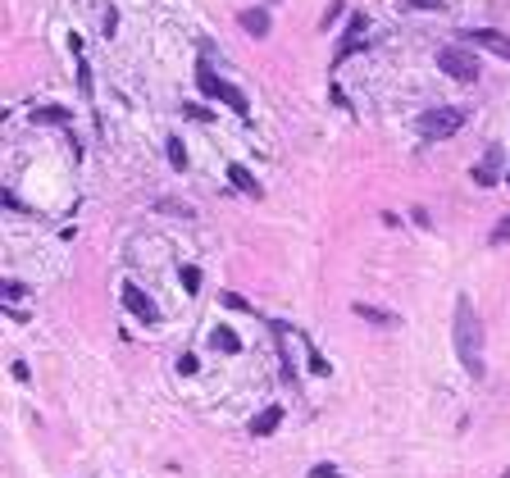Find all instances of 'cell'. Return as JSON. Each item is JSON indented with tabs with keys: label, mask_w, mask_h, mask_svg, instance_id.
<instances>
[{
	"label": "cell",
	"mask_w": 510,
	"mask_h": 478,
	"mask_svg": "<svg viewBox=\"0 0 510 478\" xmlns=\"http://www.w3.org/2000/svg\"><path fill=\"white\" fill-rule=\"evenodd\" d=\"M506 183H510V178H506Z\"/></svg>",
	"instance_id": "obj_28"
},
{
	"label": "cell",
	"mask_w": 510,
	"mask_h": 478,
	"mask_svg": "<svg viewBox=\"0 0 510 478\" xmlns=\"http://www.w3.org/2000/svg\"><path fill=\"white\" fill-rule=\"evenodd\" d=\"M465 128V109L460 105H442V109H424L419 114V132L428 142H442V137H456Z\"/></svg>",
	"instance_id": "obj_2"
},
{
	"label": "cell",
	"mask_w": 510,
	"mask_h": 478,
	"mask_svg": "<svg viewBox=\"0 0 510 478\" xmlns=\"http://www.w3.org/2000/svg\"><path fill=\"white\" fill-rule=\"evenodd\" d=\"M219 296H224V305H233V310H251V305H246V301H242V296H237V292H219Z\"/></svg>",
	"instance_id": "obj_24"
},
{
	"label": "cell",
	"mask_w": 510,
	"mask_h": 478,
	"mask_svg": "<svg viewBox=\"0 0 510 478\" xmlns=\"http://www.w3.org/2000/svg\"><path fill=\"white\" fill-rule=\"evenodd\" d=\"M365 28H370V19L365 14H351L347 23V33H342V42H337V55H333V64H342V59H351V55L365 46Z\"/></svg>",
	"instance_id": "obj_5"
},
{
	"label": "cell",
	"mask_w": 510,
	"mask_h": 478,
	"mask_svg": "<svg viewBox=\"0 0 510 478\" xmlns=\"http://www.w3.org/2000/svg\"><path fill=\"white\" fill-rule=\"evenodd\" d=\"M183 292L187 296L201 292V269H196V264H183Z\"/></svg>",
	"instance_id": "obj_16"
},
{
	"label": "cell",
	"mask_w": 510,
	"mask_h": 478,
	"mask_svg": "<svg viewBox=\"0 0 510 478\" xmlns=\"http://www.w3.org/2000/svg\"><path fill=\"white\" fill-rule=\"evenodd\" d=\"M469 46H483V50H492L497 59H510V37L506 33H492V28H478V33H465Z\"/></svg>",
	"instance_id": "obj_7"
},
{
	"label": "cell",
	"mask_w": 510,
	"mask_h": 478,
	"mask_svg": "<svg viewBox=\"0 0 510 478\" xmlns=\"http://www.w3.org/2000/svg\"><path fill=\"white\" fill-rule=\"evenodd\" d=\"M228 183L237 187L242 196H255V201H260V196H264V187L255 183V174H251L246 164H228Z\"/></svg>",
	"instance_id": "obj_9"
},
{
	"label": "cell",
	"mask_w": 510,
	"mask_h": 478,
	"mask_svg": "<svg viewBox=\"0 0 510 478\" xmlns=\"http://www.w3.org/2000/svg\"><path fill=\"white\" fill-rule=\"evenodd\" d=\"M282 424V405H264L255 419H251V437H273Z\"/></svg>",
	"instance_id": "obj_8"
},
{
	"label": "cell",
	"mask_w": 510,
	"mask_h": 478,
	"mask_svg": "<svg viewBox=\"0 0 510 478\" xmlns=\"http://www.w3.org/2000/svg\"><path fill=\"white\" fill-rule=\"evenodd\" d=\"M219 82H224V77H215L210 59H201V64H196V87L206 91V96H219Z\"/></svg>",
	"instance_id": "obj_15"
},
{
	"label": "cell",
	"mask_w": 510,
	"mask_h": 478,
	"mask_svg": "<svg viewBox=\"0 0 510 478\" xmlns=\"http://www.w3.org/2000/svg\"><path fill=\"white\" fill-rule=\"evenodd\" d=\"M215 100H224V105H228L233 114H242V119L251 114V100H246V91H242V87H233V82H219V96H215Z\"/></svg>",
	"instance_id": "obj_11"
},
{
	"label": "cell",
	"mask_w": 510,
	"mask_h": 478,
	"mask_svg": "<svg viewBox=\"0 0 510 478\" xmlns=\"http://www.w3.org/2000/svg\"><path fill=\"white\" fill-rule=\"evenodd\" d=\"M242 28L251 37H269V14L264 10H242Z\"/></svg>",
	"instance_id": "obj_14"
},
{
	"label": "cell",
	"mask_w": 510,
	"mask_h": 478,
	"mask_svg": "<svg viewBox=\"0 0 510 478\" xmlns=\"http://www.w3.org/2000/svg\"><path fill=\"white\" fill-rule=\"evenodd\" d=\"M351 310H356V319H365V324H379V328H397V324H401L392 310H379V305H365V301H356Z\"/></svg>",
	"instance_id": "obj_10"
},
{
	"label": "cell",
	"mask_w": 510,
	"mask_h": 478,
	"mask_svg": "<svg viewBox=\"0 0 510 478\" xmlns=\"http://www.w3.org/2000/svg\"><path fill=\"white\" fill-rule=\"evenodd\" d=\"M506 478H510V474H506Z\"/></svg>",
	"instance_id": "obj_29"
},
{
	"label": "cell",
	"mask_w": 510,
	"mask_h": 478,
	"mask_svg": "<svg viewBox=\"0 0 510 478\" xmlns=\"http://www.w3.org/2000/svg\"><path fill=\"white\" fill-rule=\"evenodd\" d=\"M406 5H415V10H437V0H406Z\"/></svg>",
	"instance_id": "obj_27"
},
{
	"label": "cell",
	"mask_w": 510,
	"mask_h": 478,
	"mask_svg": "<svg viewBox=\"0 0 510 478\" xmlns=\"http://www.w3.org/2000/svg\"><path fill=\"white\" fill-rule=\"evenodd\" d=\"M492 246H506V241H510V214H501V223H497V228H492Z\"/></svg>",
	"instance_id": "obj_18"
},
{
	"label": "cell",
	"mask_w": 510,
	"mask_h": 478,
	"mask_svg": "<svg viewBox=\"0 0 510 478\" xmlns=\"http://www.w3.org/2000/svg\"><path fill=\"white\" fill-rule=\"evenodd\" d=\"M501 164H506V151H501V146H488V151H483V160L474 164V183L478 187H497V178H501Z\"/></svg>",
	"instance_id": "obj_6"
},
{
	"label": "cell",
	"mask_w": 510,
	"mask_h": 478,
	"mask_svg": "<svg viewBox=\"0 0 510 478\" xmlns=\"http://www.w3.org/2000/svg\"><path fill=\"white\" fill-rule=\"evenodd\" d=\"M123 305H128V315H132V319H141L146 328H155V324H160V305H155L151 296L141 292L137 283H123Z\"/></svg>",
	"instance_id": "obj_4"
},
{
	"label": "cell",
	"mask_w": 510,
	"mask_h": 478,
	"mask_svg": "<svg viewBox=\"0 0 510 478\" xmlns=\"http://www.w3.org/2000/svg\"><path fill=\"white\" fill-rule=\"evenodd\" d=\"M437 68H442V73H451L456 82H474V77H478V55H474V46H460V42L442 46V50H437Z\"/></svg>",
	"instance_id": "obj_3"
},
{
	"label": "cell",
	"mask_w": 510,
	"mask_h": 478,
	"mask_svg": "<svg viewBox=\"0 0 510 478\" xmlns=\"http://www.w3.org/2000/svg\"><path fill=\"white\" fill-rule=\"evenodd\" d=\"M169 164H174V169H187V151H183V142H178V137H169Z\"/></svg>",
	"instance_id": "obj_17"
},
{
	"label": "cell",
	"mask_w": 510,
	"mask_h": 478,
	"mask_svg": "<svg viewBox=\"0 0 510 478\" xmlns=\"http://www.w3.org/2000/svg\"><path fill=\"white\" fill-rule=\"evenodd\" d=\"M410 219H415V223H419V228H428V223H433V219H428V210H419V205L410 210Z\"/></svg>",
	"instance_id": "obj_25"
},
{
	"label": "cell",
	"mask_w": 510,
	"mask_h": 478,
	"mask_svg": "<svg viewBox=\"0 0 510 478\" xmlns=\"http://www.w3.org/2000/svg\"><path fill=\"white\" fill-rule=\"evenodd\" d=\"M160 210H169V214H183V219H192V205H178V201H160Z\"/></svg>",
	"instance_id": "obj_23"
},
{
	"label": "cell",
	"mask_w": 510,
	"mask_h": 478,
	"mask_svg": "<svg viewBox=\"0 0 510 478\" xmlns=\"http://www.w3.org/2000/svg\"><path fill=\"white\" fill-rule=\"evenodd\" d=\"M0 292H5V301H19V296H28V287L14 283V278H5V283H0Z\"/></svg>",
	"instance_id": "obj_20"
},
{
	"label": "cell",
	"mask_w": 510,
	"mask_h": 478,
	"mask_svg": "<svg viewBox=\"0 0 510 478\" xmlns=\"http://www.w3.org/2000/svg\"><path fill=\"white\" fill-rule=\"evenodd\" d=\"M305 351H310V369H315V374H328V369H333V365H328V360L315 351V342H310V337H305Z\"/></svg>",
	"instance_id": "obj_19"
},
{
	"label": "cell",
	"mask_w": 510,
	"mask_h": 478,
	"mask_svg": "<svg viewBox=\"0 0 510 478\" xmlns=\"http://www.w3.org/2000/svg\"><path fill=\"white\" fill-rule=\"evenodd\" d=\"M33 123H55V128H69V123H73V114H69V109H60V105H42V109H33Z\"/></svg>",
	"instance_id": "obj_13"
},
{
	"label": "cell",
	"mask_w": 510,
	"mask_h": 478,
	"mask_svg": "<svg viewBox=\"0 0 510 478\" xmlns=\"http://www.w3.org/2000/svg\"><path fill=\"white\" fill-rule=\"evenodd\" d=\"M456 356H460L469 378L488 374V365H483V324H478L469 296H456Z\"/></svg>",
	"instance_id": "obj_1"
},
{
	"label": "cell",
	"mask_w": 510,
	"mask_h": 478,
	"mask_svg": "<svg viewBox=\"0 0 510 478\" xmlns=\"http://www.w3.org/2000/svg\"><path fill=\"white\" fill-rule=\"evenodd\" d=\"M178 369H183V374H196V356H178Z\"/></svg>",
	"instance_id": "obj_26"
},
{
	"label": "cell",
	"mask_w": 510,
	"mask_h": 478,
	"mask_svg": "<svg viewBox=\"0 0 510 478\" xmlns=\"http://www.w3.org/2000/svg\"><path fill=\"white\" fill-rule=\"evenodd\" d=\"M310 478H342V469H337V465H315Z\"/></svg>",
	"instance_id": "obj_22"
},
{
	"label": "cell",
	"mask_w": 510,
	"mask_h": 478,
	"mask_svg": "<svg viewBox=\"0 0 510 478\" xmlns=\"http://www.w3.org/2000/svg\"><path fill=\"white\" fill-rule=\"evenodd\" d=\"M78 87H82V96H91V68L78 64Z\"/></svg>",
	"instance_id": "obj_21"
},
{
	"label": "cell",
	"mask_w": 510,
	"mask_h": 478,
	"mask_svg": "<svg viewBox=\"0 0 510 478\" xmlns=\"http://www.w3.org/2000/svg\"><path fill=\"white\" fill-rule=\"evenodd\" d=\"M210 347L224 351V356H237V351H242V337L233 333V328H215V333H210Z\"/></svg>",
	"instance_id": "obj_12"
}]
</instances>
